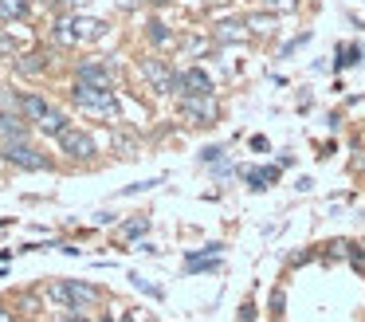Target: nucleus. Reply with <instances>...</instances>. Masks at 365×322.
Here are the masks:
<instances>
[{"label": "nucleus", "mask_w": 365, "mask_h": 322, "mask_svg": "<svg viewBox=\"0 0 365 322\" xmlns=\"http://www.w3.org/2000/svg\"><path fill=\"white\" fill-rule=\"evenodd\" d=\"M71 102L87 114H98V118H114L118 114V99H114L110 86H95V83H75L71 86Z\"/></svg>", "instance_id": "1"}, {"label": "nucleus", "mask_w": 365, "mask_h": 322, "mask_svg": "<svg viewBox=\"0 0 365 322\" xmlns=\"http://www.w3.org/2000/svg\"><path fill=\"white\" fill-rule=\"evenodd\" d=\"M271 20H275V16H271ZM271 20H267V16H252V20H247V24H252V28H255V31H263V28H267V24H271Z\"/></svg>", "instance_id": "21"}, {"label": "nucleus", "mask_w": 365, "mask_h": 322, "mask_svg": "<svg viewBox=\"0 0 365 322\" xmlns=\"http://www.w3.org/2000/svg\"><path fill=\"white\" fill-rule=\"evenodd\" d=\"M56 303H63L67 311H83V306H91L98 298V287H91V283H79V279H67V283H56V287L48 291Z\"/></svg>", "instance_id": "2"}, {"label": "nucleus", "mask_w": 365, "mask_h": 322, "mask_svg": "<svg viewBox=\"0 0 365 322\" xmlns=\"http://www.w3.org/2000/svg\"><path fill=\"white\" fill-rule=\"evenodd\" d=\"M56 36L63 39V44L103 39V36H106V24H103V20H87V16H71V20H59V24H56Z\"/></svg>", "instance_id": "3"}, {"label": "nucleus", "mask_w": 365, "mask_h": 322, "mask_svg": "<svg viewBox=\"0 0 365 322\" xmlns=\"http://www.w3.org/2000/svg\"><path fill=\"white\" fill-rule=\"evenodd\" d=\"M145 228H150V220L138 216V220H130V224H122V236H126V240H138V236H145Z\"/></svg>", "instance_id": "14"}, {"label": "nucleus", "mask_w": 365, "mask_h": 322, "mask_svg": "<svg viewBox=\"0 0 365 322\" xmlns=\"http://www.w3.org/2000/svg\"><path fill=\"white\" fill-rule=\"evenodd\" d=\"M24 12H28L24 0H0V16H9L12 20V16H24Z\"/></svg>", "instance_id": "16"}, {"label": "nucleus", "mask_w": 365, "mask_h": 322, "mask_svg": "<svg viewBox=\"0 0 365 322\" xmlns=\"http://www.w3.org/2000/svg\"><path fill=\"white\" fill-rule=\"evenodd\" d=\"M59 4H83V0H59Z\"/></svg>", "instance_id": "24"}, {"label": "nucleus", "mask_w": 365, "mask_h": 322, "mask_svg": "<svg viewBox=\"0 0 365 322\" xmlns=\"http://www.w3.org/2000/svg\"><path fill=\"white\" fill-rule=\"evenodd\" d=\"M150 39L153 44H169V28L161 20H150Z\"/></svg>", "instance_id": "18"}, {"label": "nucleus", "mask_w": 365, "mask_h": 322, "mask_svg": "<svg viewBox=\"0 0 365 322\" xmlns=\"http://www.w3.org/2000/svg\"><path fill=\"white\" fill-rule=\"evenodd\" d=\"M59 322H87V318H83L79 311H71V314H63V318H59Z\"/></svg>", "instance_id": "22"}, {"label": "nucleus", "mask_w": 365, "mask_h": 322, "mask_svg": "<svg viewBox=\"0 0 365 322\" xmlns=\"http://www.w3.org/2000/svg\"><path fill=\"white\" fill-rule=\"evenodd\" d=\"M142 79L153 86L158 94H173L177 91V71L165 59H142Z\"/></svg>", "instance_id": "6"}, {"label": "nucleus", "mask_w": 365, "mask_h": 322, "mask_svg": "<svg viewBox=\"0 0 365 322\" xmlns=\"http://www.w3.org/2000/svg\"><path fill=\"white\" fill-rule=\"evenodd\" d=\"M40 130H43V134H56V138H59V134L67 130V118L59 114V110H51V114L43 118V122H40Z\"/></svg>", "instance_id": "13"}, {"label": "nucleus", "mask_w": 365, "mask_h": 322, "mask_svg": "<svg viewBox=\"0 0 365 322\" xmlns=\"http://www.w3.org/2000/svg\"><path fill=\"white\" fill-rule=\"evenodd\" d=\"M79 83H95V86H110V71L103 63H79Z\"/></svg>", "instance_id": "11"}, {"label": "nucleus", "mask_w": 365, "mask_h": 322, "mask_svg": "<svg viewBox=\"0 0 365 322\" xmlns=\"http://www.w3.org/2000/svg\"><path fill=\"white\" fill-rule=\"evenodd\" d=\"M150 4H169V0H150Z\"/></svg>", "instance_id": "25"}, {"label": "nucleus", "mask_w": 365, "mask_h": 322, "mask_svg": "<svg viewBox=\"0 0 365 322\" xmlns=\"http://www.w3.org/2000/svg\"><path fill=\"white\" fill-rule=\"evenodd\" d=\"M4 161L9 165H20V169H48V157L40 154L36 146H28L24 138H16V141H4Z\"/></svg>", "instance_id": "5"}, {"label": "nucleus", "mask_w": 365, "mask_h": 322, "mask_svg": "<svg viewBox=\"0 0 365 322\" xmlns=\"http://www.w3.org/2000/svg\"><path fill=\"white\" fill-rule=\"evenodd\" d=\"M103 322H114V318H103Z\"/></svg>", "instance_id": "26"}, {"label": "nucleus", "mask_w": 365, "mask_h": 322, "mask_svg": "<svg viewBox=\"0 0 365 322\" xmlns=\"http://www.w3.org/2000/svg\"><path fill=\"white\" fill-rule=\"evenodd\" d=\"M181 114L189 118L192 126H212L220 106H216L212 94H181Z\"/></svg>", "instance_id": "4"}, {"label": "nucleus", "mask_w": 365, "mask_h": 322, "mask_svg": "<svg viewBox=\"0 0 365 322\" xmlns=\"http://www.w3.org/2000/svg\"><path fill=\"white\" fill-rule=\"evenodd\" d=\"M349 63H357V47L349 44V47H341V59H338V67H349Z\"/></svg>", "instance_id": "20"}, {"label": "nucleus", "mask_w": 365, "mask_h": 322, "mask_svg": "<svg viewBox=\"0 0 365 322\" xmlns=\"http://www.w3.org/2000/svg\"><path fill=\"white\" fill-rule=\"evenodd\" d=\"M240 36H244L240 24H220V28H216V39H220V44H232V39H240Z\"/></svg>", "instance_id": "15"}, {"label": "nucleus", "mask_w": 365, "mask_h": 322, "mask_svg": "<svg viewBox=\"0 0 365 322\" xmlns=\"http://www.w3.org/2000/svg\"><path fill=\"white\" fill-rule=\"evenodd\" d=\"M59 146H63V154L71 157H95V138L83 130H75V126H67L63 134H59Z\"/></svg>", "instance_id": "7"}, {"label": "nucleus", "mask_w": 365, "mask_h": 322, "mask_svg": "<svg viewBox=\"0 0 365 322\" xmlns=\"http://www.w3.org/2000/svg\"><path fill=\"white\" fill-rule=\"evenodd\" d=\"M267 8H271V12H294L299 0H267Z\"/></svg>", "instance_id": "19"}, {"label": "nucleus", "mask_w": 365, "mask_h": 322, "mask_svg": "<svg viewBox=\"0 0 365 322\" xmlns=\"http://www.w3.org/2000/svg\"><path fill=\"white\" fill-rule=\"evenodd\" d=\"M43 67H48V55H43V51H32V55H24V59H16L20 75H40Z\"/></svg>", "instance_id": "12"}, {"label": "nucleus", "mask_w": 365, "mask_h": 322, "mask_svg": "<svg viewBox=\"0 0 365 322\" xmlns=\"http://www.w3.org/2000/svg\"><path fill=\"white\" fill-rule=\"evenodd\" d=\"M177 94H212V79H208V71L189 67L185 75H177Z\"/></svg>", "instance_id": "8"}, {"label": "nucleus", "mask_w": 365, "mask_h": 322, "mask_svg": "<svg viewBox=\"0 0 365 322\" xmlns=\"http://www.w3.org/2000/svg\"><path fill=\"white\" fill-rule=\"evenodd\" d=\"M275 177H279L275 169H252V173H247V181H252L255 188H263V185H267V181H275Z\"/></svg>", "instance_id": "17"}, {"label": "nucleus", "mask_w": 365, "mask_h": 322, "mask_svg": "<svg viewBox=\"0 0 365 322\" xmlns=\"http://www.w3.org/2000/svg\"><path fill=\"white\" fill-rule=\"evenodd\" d=\"M51 110H56V106H51L48 99H40V94H20V114H24V118H32L36 126H40L43 118L51 114Z\"/></svg>", "instance_id": "10"}, {"label": "nucleus", "mask_w": 365, "mask_h": 322, "mask_svg": "<svg viewBox=\"0 0 365 322\" xmlns=\"http://www.w3.org/2000/svg\"><path fill=\"white\" fill-rule=\"evenodd\" d=\"M28 138V118L20 110H0V141Z\"/></svg>", "instance_id": "9"}, {"label": "nucleus", "mask_w": 365, "mask_h": 322, "mask_svg": "<svg viewBox=\"0 0 365 322\" xmlns=\"http://www.w3.org/2000/svg\"><path fill=\"white\" fill-rule=\"evenodd\" d=\"M0 322H12V314H9V311H0Z\"/></svg>", "instance_id": "23"}]
</instances>
